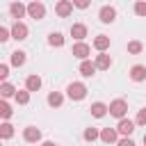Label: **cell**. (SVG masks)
I'll return each instance as SVG.
<instances>
[{
	"instance_id": "obj_1",
	"label": "cell",
	"mask_w": 146,
	"mask_h": 146,
	"mask_svg": "<svg viewBox=\"0 0 146 146\" xmlns=\"http://www.w3.org/2000/svg\"><path fill=\"white\" fill-rule=\"evenodd\" d=\"M66 96H68L71 100H82V98L87 96V84H84V82H71V84L66 87Z\"/></svg>"
},
{
	"instance_id": "obj_2",
	"label": "cell",
	"mask_w": 146,
	"mask_h": 146,
	"mask_svg": "<svg viewBox=\"0 0 146 146\" xmlns=\"http://www.w3.org/2000/svg\"><path fill=\"white\" fill-rule=\"evenodd\" d=\"M107 112H110L112 116H116V119H123V116L128 114V103H125L123 98H116V100H112V103L107 105Z\"/></svg>"
},
{
	"instance_id": "obj_3",
	"label": "cell",
	"mask_w": 146,
	"mask_h": 146,
	"mask_svg": "<svg viewBox=\"0 0 146 146\" xmlns=\"http://www.w3.org/2000/svg\"><path fill=\"white\" fill-rule=\"evenodd\" d=\"M9 34H11V39H16V41H23V39H27L30 30H27V25H25L23 21H14V25H11Z\"/></svg>"
},
{
	"instance_id": "obj_4",
	"label": "cell",
	"mask_w": 146,
	"mask_h": 146,
	"mask_svg": "<svg viewBox=\"0 0 146 146\" xmlns=\"http://www.w3.org/2000/svg\"><path fill=\"white\" fill-rule=\"evenodd\" d=\"M27 16H30V18H34V21H41V18L46 16V7H43V2L32 0V2L27 5Z\"/></svg>"
},
{
	"instance_id": "obj_5",
	"label": "cell",
	"mask_w": 146,
	"mask_h": 146,
	"mask_svg": "<svg viewBox=\"0 0 146 146\" xmlns=\"http://www.w3.org/2000/svg\"><path fill=\"white\" fill-rule=\"evenodd\" d=\"M89 52H91V46L84 43V41H78V43H73V48H71V55L78 57V59H87Z\"/></svg>"
},
{
	"instance_id": "obj_6",
	"label": "cell",
	"mask_w": 146,
	"mask_h": 146,
	"mask_svg": "<svg viewBox=\"0 0 146 146\" xmlns=\"http://www.w3.org/2000/svg\"><path fill=\"white\" fill-rule=\"evenodd\" d=\"M98 18H100V23H114L116 21V9L112 5H105V7H100Z\"/></svg>"
},
{
	"instance_id": "obj_7",
	"label": "cell",
	"mask_w": 146,
	"mask_h": 146,
	"mask_svg": "<svg viewBox=\"0 0 146 146\" xmlns=\"http://www.w3.org/2000/svg\"><path fill=\"white\" fill-rule=\"evenodd\" d=\"M116 132L119 135H123V137H130L132 132H135V121H130V119H119V125H116Z\"/></svg>"
},
{
	"instance_id": "obj_8",
	"label": "cell",
	"mask_w": 146,
	"mask_h": 146,
	"mask_svg": "<svg viewBox=\"0 0 146 146\" xmlns=\"http://www.w3.org/2000/svg\"><path fill=\"white\" fill-rule=\"evenodd\" d=\"M71 11H73V2H71V0H59V2L55 5V14L62 16V18L71 16Z\"/></svg>"
},
{
	"instance_id": "obj_9",
	"label": "cell",
	"mask_w": 146,
	"mask_h": 146,
	"mask_svg": "<svg viewBox=\"0 0 146 146\" xmlns=\"http://www.w3.org/2000/svg\"><path fill=\"white\" fill-rule=\"evenodd\" d=\"M98 139L105 141V144H114V141H119V132H116V128H103Z\"/></svg>"
},
{
	"instance_id": "obj_10",
	"label": "cell",
	"mask_w": 146,
	"mask_h": 146,
	"mask_svg": "<svg viewBox=\"0 0 146 146\" xmlns=\"http://www.w3.org/2000/svg\"><path fill=\"white\" fill-rule=\"evenodd\" d=\"M23 137H25V141L36 144V141H41V130H39V128H34V125H27V128L23 130Z\"/></svg>"
},
{
	"instance_id": "obj_11",
	"label": "cell",
	"mask_w": 146,
	"mask_h": 146,
	"mask_svg": "<svg viewBox=\"0 0 146 146\" xmlns=\"http://www.w3.org/2000/svg\"><path fill=\"white\" fill-rule=\"evenodd\" d=\"M130 80L132 82H144L146 80V66L144 64H135L130 68Z\"/></svg>"
},
{
	"instance_id": "obj_12",
	"label": "cell",
	"mask_w": 146,
	"mask_h": 146,
	"mask_svg": "<svg viewBox=\"0 0 146 146\" xmlns=\"http://www.w3.org/2000/svg\"><path fill=\"white\" fill-rule=\"evenodd\" d=\"M9 14H11V18L21 21V18L27 14V7H25L23 2H11V5H9Z\"/></svg>"
},
{
	"instance_id": "obj_13",
	"label": "cell",
	"mask_w": 146,
	"mask_h": 146,
	"mask_svg": "<svg viewBox=\"0 0 146 146\" xmlns=\"http://www.w3.org/2000/svg\"><path fill=\"white\" fill-rule=\"evenodd\" d=\"M71 36H73L75 41H82V39L87 36V25H84V23H73V25H71Z\"/></svg>"
},
{
	"instance_id": "obj_14",
	"label": "cell",
	"mask_w": 146,
	"mask_h": 146,
	"mask_svg": "<svg viewBox=\"0 0 146 146\" xmlns=\"http://www.w3.org/2000/svg\"><path fill=\"white\" fill-rule=\"evenodd\" d=\"M94 66H96V68H100V71H107V68L112 66V57H110L107 52H100V55H96Z\"/></svg>"
},
{
	"instance_id": "obj_15",
	"label": "cell",
	"mask_w": 146,
	"mask_h": 146,
	"mask_svg": "<svg viewBox=\"0 0 146 146\" xmlns=\"http://www.w3.org/2000/svg\"><path fill=\"white\" fill-rule=\"evenodd\" d=\"M25 89L32 94V91H39L41 89V78L36 75V73H32V75H27V80H25Z\"/></svg>"
},
{
	"instance_id": "obj_16",
	"label": "cell",
	"mask_w": 146,
	"mask_h": 146,
	"mask_svg": "<svg viewBox=\"0 0 146 146\" xmlns=\"http://www.w3.org/2000/svg\"><path fill=\"white\" fill-rule=\"evenodd\" d=\"M94 48H96L98 52H105V50L110 48V36H107V34H98V36L94 39Z\"/></svg>"
},
{
	"instance_id": "obj_17",
	"label": "cell",
	"mask_w": 146,
	"mask_h": 146,
	"mask_svg": "<svg viewBox=\"0 0 146 146\" xmlns=\"http://www.w3.org/2000/svg\"><path fill=\"white\" fill-rule=\"evenodd\" d=\"M96 71H98V68L94 66V62H89V59H82V64H80V75H82V78H91Z\"/></svg>"
},
{
	"instance_id": "obj_18",
	"label": "cell",
	"mask_w": 146,
	"mask_h": 146,
	"mask_svg": "<svg viewBox=\"0 0 146 146\" xmlns=\"http://www.w3.org/2000/svg\"><path fill=\"white\" fill-rule=\"evenodd\" d=\"M48 43H50L52 48H62V46H64V34H62V32H50V34H48Z\"/></svg>"
},
{
	"instance_id": "obj_19",
	"label": "cell",
	"mask_w": 146,
	"mask_h": 146,
	"mask_svg": "<svg viewBox=\"0 0 146 146\" xmlns=\"http://www.w3.org/2000/svg\"><path fill=\"white\" fill-rule=\"evenodd\" d=\"M62 103H64V94H59V91H50L48 94V105L50 107H62Z\"/></svg>"
},
{
	"instance_id": "obj_20",
	"label": "cell",
	"mask_w": 146,
	"mask_h": 146,
	"mask_svg": "<svg viewBox=\"0 0 146 146\" xmlns=\"http://www.w3.org/2000/svg\"><path fill=\"white\" fill-rule=\"evenodd\" d=\"M89 110H91V114H94L96 119H103V116L107 114V105H105V103H100V100H98V103H94Z\"/></svg>"
},
{
	"instance_id": "obj_21",
	"label": "cell",
	"mask_w": 146,
	"mask_h": 146,
	"mask_svg": "<svg viewBox=\"0 0 146 146\" xmlns=\"http://www.w3.org/2000/svg\"><path fill=\"white\" fill-rule=\"evenodd\" d=\"M14 137V125L9 121H2L0 123V139H11Z\"/></svg>"
},
{
	"instance_id": "obj_22",
	"label": "cell",
	"mask_w": 146,
	"mask_h": 146,
	"mask_svg": "<svg viewBox=\"0 0 146 146\" xmlns=\"http://www.w3.org/2000/svg\"><path fill=\"white\" fill-rule=\"evenodd\" d=\"M14 94H16V87L11 82H2L0 84V98H11Z\"/></svg>"
},
{
	"instance_id": "obj_23",
	"label": "cell",
	"mask_w": 146,
	"mask_h": 146,
	"mask_svg": "<svg viewBox=\"0 0 146 146\" xmlns=\"http://www.w3.org/2000/svg\"><path fill=\"white\" fill-rule=\"evenodd\" d=\"M25 59H27V57H25L23 50H14V52H11V66H23Z\"/></svg>"
},
{
	"instance_id": "obj_24",
	"label": "cell",
	"mask_w": 146,
	"mask_h": 146,
	"mask_svg": "<svg viewBox=\"0 0 146 146\" xmlns=\"http://www.w3.org/2000/svg\"><path fill=\"white\" fill-rule=\"evenodd\" d=\"M14 98H16V103H18V105H27V103H30V91H27V89H23V91H18V89H16Z\"/></svg>"
},
{
	"instance_id": "obj_25",
	"label": "cell",
	"mask_w": 146,
	"mask_h": 146,
	"mask_svg": "<svg viewBox=\"0 0 146 146\" xmlns=\"http://www.w3.org/2000/svg\"><path fill=\"white\" fill-rule=\"evenodd\" d=\"M0 114H2V119H11V114H14L11 105H9L5 98H0Z\"/></svg>"
},
{
	"instance_id": "obj_26",
	"label": "cell",
	"mask_w": 146,
	"mask_h": 146,
	"mask_svg": "<svg viewBox=\"0 0 146 146\" xmlns=\"http://www.w3.org/2000/svg\"><path fill=\"white\" fill-rule=\"evenodd\" d=\"M141 50H144L141 41H128V52H130V55H139Z\"/></svg>"
},
{
	"instance_id": "obj_27",
	"label": "cell",
	"mask_w": 146,
	"mask_h": 146,
	"mask_svg": "<svg viewBox=\"0 0 146 146\" xmlns=\"http://www.w3.org/2000/svg\"><path fill=\"white\" fill-rule=\"evenodd\" d=\"M98 135H100V130H98V128H87L82 137H84L87 141H96V139H98Z\"/></svg>"
},
{
	"instance_id": "obj_28",
	"label": "cell",
	"mask_w": 146,
	"mask_h": 146,
	"mask_svg": "<svg viewBox=\"0 0 146 146\" xmlns=\"http://www.w3.org/2000/svg\"><path fill=\"white\" fill-rule=\"evenodd\" d=\"M135 14L141 16V18H146V0H137L135 2Z\"/></svg>"
},
{
	"instance_id": "obj_29",
	"label": "cell",
	"mask_w": 146,
	"mask_h": 146,
	"mask_svg": "<svg viewBox=\"0 0 146 146\" xmlns=\"http://www.w3.org/2000/svg\"><path fill=\"white\" fill-rule=\"evenodd\" d=\"M135 125H146V107H141L137 112V119H135Z\"/></svg>"
},
{
	"instance_id": "obj_30",
	"label": "cell",
	"mask_w": 146,
	"mask_h": 146,
	"mask_svg": "<svg viewBox=\"0 0 146 146\" xmlns=\"http://www.w3.org/2000/svg\"><path fill=\"white\" fill-rule=\"evenodd\" d=\"M7 75H9V66L0 64V82H7Z\"/></svg>"
},
{
	"instance_id": "obj_31",
	"label": "cell",
	"mask_w": 146,
	"mask_h": 146,
	"mask_svg": "<svg viewBox=\"0 0 146 146\" xmlns=\"http://www.w3.org/2000/svg\"><path fill=\"white\" fill-rule=\"evenodd\" d=\"M9 39H11V34H9V30L0 25V43H5V41H9Z\"/></svg>"
},
{
	"instance_id": "obj_32",
	"label": "cell",
	"mask_w": 146,
	"mask_h": 146,
	"mask_svg": "<svg viewBox=\"0 0 146 146\" xmlns=\"http://www.w3.org/2000/svg\"><path fill=\"white\" fill-rule=\"evenodd\" d=\"M73 2V7H78V9H87L89 5H91V0H71Z\"/></svg>"
},
{
	"instance_id": "obj_33",
	"label": "cell",
	"mask_w": 146,
	"mask_h": 146,
	"mask_svg": "<svg viewBox=\"0 0 146 146\" xmlns=\"http://www.w3.org/2000/svg\"><path fill=\"white\" fill-rule=\"evenodd\" d=\"M116 146H135V141H132L130 137H123V139H119V141H116Z\"/></svg>"
},
{
	"instance_id": "obj_34",
	"label": "cell",
	"mask_w": 146,
	"mask_h": 146,
	"mask_svg": "<svg viewBox=\"0 0 146 146\" xmlns=\"http://www.w3.org/2000/svg\"><path fill=\"white\" fill-rule=\"evenodd\" d=\"M41 146H57V144H55V141H43Z\"/></svg>"
},
{
	"instance_id": "obj_35",
	"label": "cell",
	"mask_w": 146,
	"mask_h": 146,
	"mask_svg": "<svg viewBox=\"0 0 146 146\" xmlns=\"http://www.w3.org/2000/svg\"><path fill=\"white\" fill-rule=\"evenodd\" d=\"M144 144H146V135H144Z\"/></svg>"
},
{
	"instance_id": "obj_36",
	"label": "cell",
	"mask_w": 146,
	"mask_h": 146,
	"mask_svg": "<svg viewBox=\"0 0 146 146\" xmlns=\"http://www.w3.org/2000/svg\"><path fill=\"white\" fill-rule=\"evenodd\" d=\"M0 146H2V139H0Z\"/></svg>"
},
{
	"instance_id": "obj_37",
	"label": "cell",
	"mask_w": 146,
	"mask_h": 146,
	"mask_svg": "<svg viewBox=\"0 0 146 146\" xmlns=\"http://www.w3.org/2000/svg\"><path fill=\"white\" fill-rule=\"evenodd\" d=\"M36 2H43V0H36Z\"/></svg>"
},
{
	"instance_id": "obj_38",
	"label": "cell",
	"mask_w": 146,
	"mask_h": 146,
	"mask_svg": "<svg viewBox=\"0 0 146 146\" xmlns=\"http://www.w3.org/2000/svg\"><path fill=\"white\" fill-rule=\"evenodd\" d=\"M0 119H2V114H0Z\"/></svg>"
},
{
	"instance_id": "obj_39",
	"label": "cell",
	"mask_w": 146,
	"mask_h": 146,
	"mask_svg": "<svg viewBox=\"0 0 146 146\" xmlns=\"http://www.w3.org/2000/svg\"><path fill=\"white\" fill-rule=\"evenodd\" d=\"M135 2H137V0H135Z\"/></svg>"
}]
</instances>
